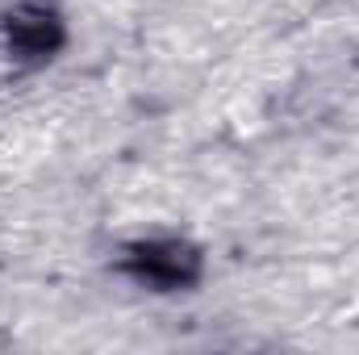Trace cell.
I'll list each match as a JSON object with an SVG mask.
<instances>
[{
    "label": "cell",
    "mask_w": 359,
    "mask_h": 355,
    "mask_svg": "<svg viewBox=\"0 0 359 355\" xmlns=\"http://www.w3.org/2000/svg\"><path fill=\"white\" fill-rule=\"evenodd\" d=\"M126 272L151 288H184L201 276V255L188 243H138L126 251Z\"/></svg>",
    "instance_id": "6da1fadb"
},
{
    "label": "cell",
    "mask_w": 359,
    "mask_h": 355,
    "mask_svg": "<svg viewBox=\"0 0 359 355\" xmlns=\"http://www.w3.org/2000/svg\"><path fill=\"white\" fill-rule=\"evenodd\" d=\"M4 42H8V51H13L17 59L42 63V59H50V55L59 51V42H63V21H59V13H55L50 4H38V0L17 4V8L8 13V21H4Z\"/></svg>",
    "instance_id": "7a4b0ae2"
}]
</instances>
